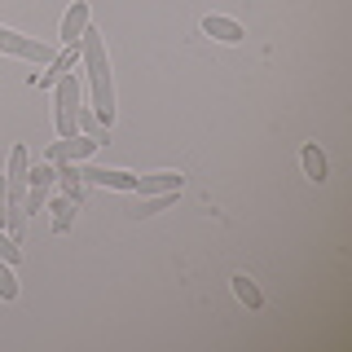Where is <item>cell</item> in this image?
<instances>
[{"label":"cell","instance_id":"6da1fadb","mask_svg":"<svg viewBox=\"0 0 352 352\" xmlns=\"http://www.w3.org/2000/svg\"><path fill=\"white\" fill-rule=\"evenodd\" d=\"M80 62L93 84V115L110 128L115 124V80H110V58H106V36L97 27H88L80 36Z\"/></svg>","mask_w":352,"mask_h":352},{"label":"cell","instance_id":"7a4b0ae2","mask_svg":"<svg viewBox=\"0 0 352 352\" xmlns=\"http://www.w3.org/2000/svg\"><path fill=\"white\" fill-rule=\"evenodd\" d=\"M53 119H58V137L80 132V80H75V71L53 84Z\"/></svg>","mask_w":352,"mask_h":352},{"label":"cell","instance_id":"3957f363","mask_svg":"<svg viewBox=\"0 0 352 352\" xmlns=\"http://www.w3.org/2000/svg\"><path fill=\"white\" fill-rule=\"evenodd\" d=\"M0 49L14 53V58H27V62H53V58H58L53 44L31 40V36H22V31H9V27H0Z\"/></svg>","mask_w":352,"mask_h":352},{"label":"cell","instance_id":"277c9868","mask_svg":"<svg viewBox=\"0 0 352 352\" xmlns=\"http://www.w3.org/2000/svg\"><path fill=\"white\" fill-rule=\"evenodd\" d=\"M58 181V172H53V163L44 159L36 168H27V198H22V212H40L44 203H49V185Z\"/></svg>","mask_w":352,"mask_h":352},{"label":"cell","instance_id":"5b68a950","mask_svg":"<svg viewBox=\"0 0 352 352\" xmlns=\"http://www.w3.org/2000/svg\"><path fill=\"white\" fill-rule=\"evenodd\" d=\"M97 146H102L97 137H88V132L80 137V132H75V137H62V141H53V146H49V163H53V168H58V163H80Z\"/></svg>","mask_w":352,"mask_h":352},{"label":"cell","instance_id":"8992f818","mask_svg":"<svg viewBox=\"0 0 352 352\" xmlns=\"http://www.w3.org/2000/svg\"><path fill=\"white\" fill-rule=\"evenodd\" d=\"M75 176H80V185H106V190H124V194L137 190V176L124 168H75Z\"/></svg>","mask_w":352,"mask_h":352},{"label":"cell","instance_id":"52a82bcc","mask_svg":"<svg viewBox=\"0 0 352 352\" xmlns=\"http://www.w3.org/2000/svg\"><path fill=\"white\" fill-rule=\"evenodd\" d=\"M185 176L181 172H154V176H137V190L132 194H181Z\"/></svg>","mask_w":352,"mask_h":352},{"label":"cell","instance_id":"ba28073f","mask_svg":"<svg viewBox=\"0 0 352 352\" xmlns=\"http://www.w3.org/2000/svg\"><path fill=\"white\" fill-rule=\"evenodd\" d=\"M93 27L88 22V0H71V9H66L62 18V44H80V36Z\"/></svg>","mask_w":352,"mask_h":352},{"label":"cell","instance_id":"9c48e42d","mask_svg":"<svg viewBox=\"0 0 352 352\" xmlns=\"http://www.w3.org/2000/svg\"><path fill=\"white\" fill-rule=\"evenodd\" d=\"M203 36H212V40H220V44H242V40H247V31H242L234 18L207 14V18H203Z\"/></svg>","mask_w":352,"mask_h":352},{"label":"cell","instance_id":"30bf717a","mask_svg":"<svg viewBox=\"0 0 352 352\" xmlns=\"http://www.w3.org/2000/svg\"><path fill=\"white\" fill-rule=\"evenodd\" d=\"M75 66H80V44H66V53H58V58H53V71L36 75V88H53L62 75H71Z\"/></svg>","mask_w":352,"mask_h":352},{"label":"cell","instance_id":"8fae6325","mask_svg":"<svg viewBox=\"0 0 352 352\" xmlns=\"http://www.w3.org/2000/svg\"><path fill=\"white\" fill-rule=\"evenodd\" d=\"M300 159H304V176H308V181H317V185H322V181H326V154L317 150V141H308Z\"/></svg>","mask_w":352,"mask_h":352},{"label":"cell","instance_id":"7c38bea8","mask_svg":"<svg viewBox=\"0 0 352 352\" xmlns=\"http://www.w3.org/2000/svg\"><path fill=\"white\" fill-rule=\"evenodd\" d=\"M234 295H238V300H242V304H247V308H260V304H264V295H260V286H256V282H251V278H247V273H238V278H234Z\"/></svg>","mask_w":352,"mask_h":352},{"label":"cell","instance_id":"4fadbf2b","mask_svg":"<svg viewBox=\"0 0 352 352\" xmlns=\"http://www.w3.org/2000/svg\"><path fill=\"white\" fill-rule=\"evenodd\" d=\"M71 220H75V203L71 198H58V203H53V234H66Z\"/></svg>","mask_w":352,"mask_h":352},{"label":"cell","instance_id":"5bb4252c","mask_svg":"<svg viewBox=\"0 0 352 352\" xmlns=\"http://www.w3.org/2000/svg\"><path fill=\"white\" fill-rule=\"evenodd\" d=\"M0 300H18V278H14V264L0 260Z\"/></svg>","mask_w":352,"mask_h":352},{"label":"cell","instance_id":"9a60e30c","mask_svg":"<svg viewBox=\"0 0 352 352\" xmlns=\"http://www.w3.org/2000/svg\"><path fill=\"white\" fill-rule=\"evenodd\" d=\"M0 260H5V264H18L22 260V247L5 234V229H0Z\"/></svg>","mask_w":352,"mask_h":352}]
</instances>
